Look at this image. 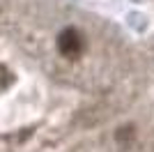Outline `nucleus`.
I'll return each instance as SVG.
<instances>
[{"mask_svg":"<svg viewBox=\"0 0 154 152\" xmlns=\"http://www.w3.org/2000/svg\"><path fill=\"white\" fill-rule=\"evenodd\" d=\"M85 49V39L81 35V30L76 28H64L58 35V51L62 53L67 60H76Z\"/></svg>","mask_w":154,"mask_h":152,"instance_id":"1","label":"nucleus"}]
</instances>
